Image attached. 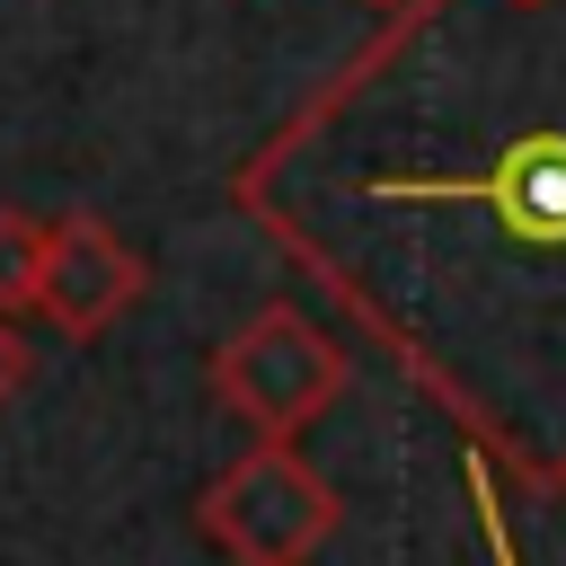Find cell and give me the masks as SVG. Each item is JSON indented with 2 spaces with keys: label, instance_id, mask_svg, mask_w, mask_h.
Returning a JSON list of instances; mask_svg holds the SVG:
<instances>
[{
  "label": "cell",
  "instance_id": "6da1fadb",
  "mask_svg": "<svg viewBox=\"0 0 566 566\" xmlns=\"http://www.w3.org/2000/svg\"><path fill=\"white\" fill-rule=\"evenodd\" d=\"M195 522H203V539H212L230 566H310V557L336 539L345 504H336V486H327L292 442H248V451L195 495Z\"/></svg>",
  "mask_w": 566,
  "mask_h": 566
},
{
  "label": "cell",
  "instance_id": "7a4b0ae2",
  "mask_svg": "<svg viewBox=\"0 0 566 566\" xmlns=\"http://www.w3.org/2000/svg\"><path fill=\"white\" fill-rule=\"evenodd\" d=\"M212 398L256 433V442H292L310 416H327L345 398V354L301 318V310H256L239 336H221L212 354Z\"/></svg>",
  "mask_w": 566,
  "mask_h": 566
},
{
  "label": "cell",
  "instance_id": "3957f363",
  "mask_svg": "<svg viewBox=\"0 0 566 566\" xmlns=\"http://www.w3.org/2000/svg\"><path fill=\"white\" fill-rule=\"evenodd\" d=\"M133 301H142V256L97 212H62L53 239H44V301H35V318H53L62 336H106Z\"/></svg>",
  "mask_w": 566,
  "mask_h": 566
},
{
  "label": "cell",
  "instance_id": "277c9868",
  "mask_svg": "<svg viewBox=\"0 0 566 566\" xmlns=\"http://www.w3.org/2000/svg\"><path fill=\"white\" fill-rule=\"evenodd\" d=\"M522 239H539V248H566V133H522V142H504V159H495V177L478 186Z\"/></svg>",
  "mask_w": 566,
  "mask_h": 566
},
{
  "label": "cell",
  "instance_id": "5b68a950",
  "mask_svg": "<svg viewBox=\"0 0 566 566\" xmlns=\"http://www.w3.org/2000/svg\"><path fill=\"white\" fill-rule=\"evenodd\" d=\"M44 239H53V221L0 212V310H9V318L44 301Z\"/></svg>",
  "mask_w": 566,
  "mask_h": 566
},
{
  "label": "cell",
  "instance_id": "8992f818",
  "mask_svg": "<svg viewBox=\"0 0 566 566\" xmlns=\"http://www.w3.org/2000/svg\"><path fill=\"white\" fill-rule=\"evenodd\" d=\"M27 389V336H18V318L0 310V407Z\"/></svg>",
  "mask_w": 566,
  "mask_h": 566
},
{
  "label": "cell",
  "instance_id": "52a82bcc",
  "mask_svg": "<svg viewBox=\"0 0 566 566\" xmlns=\"http://www.w3.org/2000/svg\"><path fill=\"white\" fill-rule=\"evenodd\" d=\"M513 9H557V0H513Z\"/></svg>",
  "mask_w": 566,
  "mask_h": 566
},
{
  "label": "cell",
  "instance_id": "ba28073f",
  "mask_svg": "<svg viewBox=\"0 0 566 566\" xmlns=\"http://www.w3.org/2000/svg\"><path fill=\"white\" fill-rule=\"evenodd\" d=\"M371 9H416V0H371Z\"/></svg>",
  "mask_w": 566,
  "mask_h": 566
}]
</instances>
